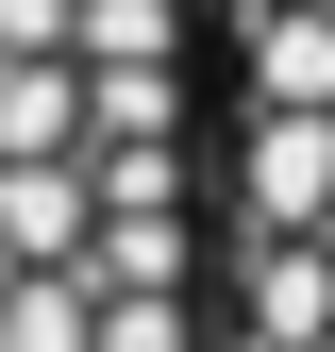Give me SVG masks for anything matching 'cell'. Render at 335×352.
Instances as JSON below:
<instances>
[{"label": "cell", "instance_id": "2", "mask_svg": "<svg viewBox=\"0 0 335 352\" xmlns=\"http://www.w3.org/2000/svg\"><path fill=\"white\" fill-rule=\"evenodd\" d=\"M218 352H335V0H218Z\"/></svg>", "mask_w": 335, "mask_h": 352}, {"label": "cell", "instance_id": "1", "mask_svg": "<svg viewBox=\"0 0 335 352\" xmlns=\"http://www.w3.org/2000/svg\"><path fill=\"white\" fill-rule=\"evenodd\" d=\"M218 0H0V352H218Z\"/></svg>", "mask_w": 335, "mask_h": 352}]
</instances>
